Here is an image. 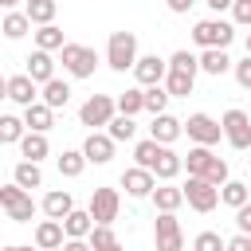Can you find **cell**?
I'll return each mask as SVG.
<instances>
[{
  "mask_svg": "<svg viewBox=\"0 0 251 251\" xmlns=\"http://www.w3.org/2000/svg\"><path fill=\"white\" fill-rule=\"evenodd\" d=\"M114 137L110 133H98V129H90L86 133V141H82V153H86V161L90 165H106V161H114Z\"/></svg>",
  "mask_w": 251,
  "mask_h": 251,
  "instance_id": "obj_15",
  "label": "cell"
},
{
  "mask_svg": "<svg viewBox=\"0 0 251 251\" xmlns=\"http://www.w3.org/2000/svg\"><path fill=\"white\" fill-rule=\"evenodd\" d=\"M247 188H251V180H247Z\"/></svg>",
  "mask_w": 251,
  "mask_h": 251,
  "instance_id": "obj_53",
  "label": "cell"
},
{
  "mask_svg": "<svg viewBox=\"0 0 251 251\" xmlns=\"http://www.w3.org/2000/svg\"><path fill=\"white\" fill-rule=\"evenodd\" d=\"M235 63H231V55H227V47H204L200 51V71L204 75H224V71H231Z\"/></svg>",
  "mask_w": 251,
  "mask_h": 251,
  "instance_id": "obj_18",
  "label": "cell"
},
{
  "mask_svg": "<svg viewBox=\"0 0 251 251\" xmlns=\"http://www.w3.org/2000/svg\"><path fill=\"white\" fill-rule=\"evenodd\" d=\"M86 165H90V161H86L82 149H63V153H59V173H63V176H82Z\"/></svg>",
  "mask_w": 251,
  "mask_h": 251,
  "instance_id": "obj_31",
  "label": "cell"
},
{
  "mask_svg": "<svg viewBox=\"0 0 251 251\" xmlns=\"http://www.w3.org/2000/svg\"><path fill=\"white\" fill-rule=\"evenodd\" d=\"M235 227H239V231H247V235H251V200H247V204H243V208H235Z\"/></svg>",
  "mask_w": 251,
  "mask_h": 251,
  "instance_id": "obj_44",
  "label": "cell"
},
{
  "mask_svg": "<svg viewBox=\"0 0 251 251\" xmlns=\"http://www.w3.org/2000/svg\"><path fill=\"white\" fill-rule=\"evenodd\" d=\"M86 239H90V247H94V251H110V247L118 243V235H114V227H110V224H94V231H90Z\"/></svg>",
  "mask_w": 251,
  "mask_h": 251,
  "instance_id": "obj_40",
  "label": "cell"
},
{
  "mask_svg": "<svg viewBox=\"0 0 251 251\" xmlns=\"http://www.w3.org/2000/svg\"><path fill=\"white\" fill-rule=\"evenodd\" d=\"M227 251H251V235H247V231L231 235V239H227Z\"/></svg>",
  "mask_w": 251,
  "mask_h": 251,
  "instance_id": "obj_45",
  "label": "cell"
},
{
  "mask_svg": "<svg viewBox=\"0 0 251 251\" xmlns=\"http://www.w3.org/2000/svg\"><path fill=\"white\" fill-rule=\"evenodd\" d=\"M220 200H224V204H227V208L235 212V208H243V204L251 200V188H247L243 180H227V184L220 188Z\"/></svg>",
  "mask_w": 251,
  "mask_h": 251,
  "instance_id": "obj_32",
  "label": "cell"
},
{
  "mask_svg": "<svg viewBox=\"0 0 251 251\" xmlns=\"http://www.w3.org/2000/svg\"><path fill=\"white\" fill-rule=\"evenodd\" d=\"M0 208L8 212V220H16V224H31V216H35V200H31V192L24 188V184H4L0 188Z\"/></svg>",
  "mask_w": 251,
  "mask_h": 251,
  "instance_id": "obj_3",
  "label": "cell"
},
{
  "mask_svg": "<svg viewBox=\"0 0 251 251\" xmlns=\"http://www.w3.org/2000/svg\"><path fill=\"white\" fill-rule=\"evenodd\" d=\"M27 75H31L39 86L51 82V78H55V59H51V51H39V47H35V51L27 55Z\"/></svg>",
  "mask_w": 251,
  "mask_h": 251,
  "instance_id": "obj_20",
  "label": "cell"
},
{
  "mask_svg": "<svg viewBox=\"0 0 251 251\" xmlns=\"http://www.w3.org/2000/svg\"><path fill=\"white\" fill-rule=\"evenodd\" d=\"M231 39H235V24H227V20H196V27H192L196 47H227Z\"/></svg>",
  "mask_w": 251,
  "mask_h": 251,
  "instance_id": "obj_4",
  "label": "cell"
},
{
  "mask_svg": "<svg viewBox=\"0 0 251 251\" xmlns=\"http://www.w3.org/2000/svg\"><path fill=\"white\" fill-rule=\"evenodd\" d=\"M24 122H27V129H35V133H47L51 126H55V110L39 98V102H31V106H24Z\"/></svg>",
  "mask_w": 251,
  "mask_h": 251,
  "instance_id": "obj_19",
  "label": "cell"
},
{
  "mask_svg": "<svg viewBox=\"0 0 251 251\" xmlns=\"http://www.w3.org/2000/svg\"><path fill=\"white\" fill-rule=\"evenodd\" d=\"M0 4H4V8H8V12H12V8H16V4H20V0H0Z\"/></svg>",
  "mask_w": 251,
  "mask_h": 251,
  "instance_id": "obj_49",
  "label": "cell"
},
{
  "mask_svg": "<svg viewBox=\"0 0 251 251\" xmlns=\"http://www.w3.org/2000/svg\"><path fill=\"white\" fill-rule=\"evenodd\" d=\"M86 208H90L94 224H114L118 212H122V196H118V188H94Z\"/></svg>",
  "mask_w": 251,
  "mask_h": 251,
  "instance_id": "obj_9",
  "label": "cell"
},
{
  "mask_svg": "<svg viewBox=\"0 0 251 251\" xmlns=\"http://www.w3.org/2000/svg\"><path fill=\"white\" fill-rule=\"evenodd\" d=\"M59 63H63V71H67L71 78H90L94 67H98V51L86 47V43H67V47L59 51Z\"/></svg>",
  "mask_w": 251,
  "mask_h": 251,
  "instance_id": "obj_2",
  "label": "cell"
},
{
  "mask_svg": "<svg viewBox=\"0 0 251 251\" xmlns=\"http://www.w3.org/2000/svg\"><path fill=\"white\" fill-rule=\"evenodd\" d=\"M63 227H67V239H86V235L94 231V216H90V208H86V212L75 208V212L63 220Z\"/></svg>",
  "mask_w": 251,
  "mask_h": 251,
  "instance_id": "obj_23",
  "label": "cell"
},
{
  "mask_svg": "<svg viewBox=\"0 0 251 251\" xmlns=\"http://www.w3.org/2000/svg\"><path fill=\"white\" fill-rule=\"evenodd\" d=\"M212 161H216L212 145H192L188 157H184V169H188V176H204V173L212 169Z\"/></svg>",
  "mask_w": 251,
  "mask_h": 251,
  "instance_id": "obj_22",
  "label": "cell"
},
{
  "mask_svg": "<svg viewBox=\"0 0 251 251\" xmlns=\"http://www.w3.org/2000/svg\"><path fill=\"white\" fill-rule=\"evenodd\" d=\"M220 122H224V137L231 149H251V118L243 110H227Z\"/></svg>",
  "mask_w": 251,
  "mask_h": 251,
  "instance_id": "obj_10",
  "label": "cell"
},
{
  "mask_svg": "<svg viewBox=\"0 0 251 251\" xmlns=\"http://www.w3.org/2000/svg\"><path fill=\"white\" fill-rule=\"evenodd\" d=\"M247 55H251V35H247Z\"/></svg>",
  "mask_w": 251,
  "mask_h": 251,
  "instance_id": "obj_52",
  "label": "cell"
},
{
  "mask_svg": "<svg viewBox=\"0 0 251 251\" xmlns=\"http://www.w3.org/2000/svg\"><path fill=\"white\" fill-rule=\"evenodd\" d=\"M106 133H110L114 141H133L137 126H133V118H129V114H114V122L106 126Z\"/></svg>",
  "mask_w": 251,
  "mask_h": 251,
  "instance_id": "obj_37",
  "label": "cell"
},
{
  "mask_svg": "<svg viewBox=\"0 0 251 251\" xmlns=\"http://www.w3.org/2000/svg\"><path fill=\"white\" fill-rule=\"evenodd\" d=\"M184 133H188V141H196V145H216V141L224 137V122H216L212 114H188Z\"/></svg>",
  "mask_w": 251,
  "mask_h": 251,
  "instance_id": "obj_7",
  "label": "cell"
},
{
  "mask_svg": "<svg viewBox=\"0 0 251 251\" xmlns=\"http://www.w3.org/2000/svg\"><path fill=\"white\" fill-rule=\"evenodd\" d=\"M137 35L133 31H110V43H106V63L118 71V75H126V71H133L137 67Z\"/></svg>",
  "mask_w": 251,
  "mask_h": 251,
  "instance_id": "obj_1",
  "label": "cell"
},
{
  "mask_svg": "<svg viewBox=\"0 0 251 251\" xmlns=\"http://www.w3.org/2000/svg\"><path fill=\"white\" fill-rule=\"evenodd\" d=\"M192 251H227V239L220 231H200L192 239Z\"/></svg>",
  "mask_w": 251,
  "mask_h": 251,
  "instance_id": "obj_41",
  "label": "cell"
},
{
  "mask_svg": "<svg viewBox=\"0 0 251 251\" xmlns=\"http://www.w3.org/2000/svg\"><path fill=\"white\" fill-rule=\"evenodd\" d=\"M180 204H188V200H184V184L176 188V184L165 180L161 188H153V208H157V212H176Z\"/></svg>",
  "mask_w": 251,
  "mask_h": 251,
  "instance_id": "obj_21",
  "label": "cell"
},
{
  "mask_svg": "<svg viewBox=\"0 0 251 251\" xmlns=\"http://www.w3.org/2000/svg\"><path fill=\"white\" fill-rule=\"evenodd\" d=\"M145 110V90L141 86H133V90H126V94H118V114H141Z\"/></svg>",
  "mask_w": 251,
  "mask_h": 251,
  "instance_id": "obj_36",
  "label": "cell"
},
{
  "mask_svg": "<svg viewBox=\"0 0 251 251\" xmlns=\"http://www.w3.org/2000/svg\"><path fill=\"white\" fill-rule=\"evenodd\" d=\"M20 153H24V161H43V157L51 153V145H47V133H35V129H27V133H24V141H20Z\"/></svg>",
  "mask_w": 251,
  "mask_h": 251,
  "instance_id": "obj_24",
  "label": "cell"
},
{
  "mask_svg": "<svg viewBox=\"0 0 251 251\" xmlns=\"http://www.w3.org/2000/svg\"><path fill=\"white\" fill-rule=\"evenodd\" d=\"M180 169H184V157H180V153H173L169 145H161V157H157V165H153L157 180H173Z\"/></svg>",
  "mask_w": 251,
  "mask_h": 251,
  "instance_id": "obj_25",
  "label": "cell"
},
{
  "mask_svg": "<svg viewBox=\"0 0 251 251\" xmlns=\"http://www.w3.org/2000/svg\"><path fill=\"white\" fill-rule=\"evenodd\" d=\"M133 157H137V165H141V169H153V165H157V157H161V141H153V137L137 141V145H133Z\"/></svg>",
  "mask_w": 251,
  "mask_h": 251,
  "instance_id": "obj_38",
  "label": "cell"
},
{
  "mask_svg": "<svg viewBox=\"0 0 251 251\" xmlns=\"http://www.w3.org/2000/svg\"><path fill=\"white\" fill-rule=\"evenodd\" d=\"M35 47H39V51H63V47H67V39H63V27H55V24H43V27L35 31Z\"/></svg>",
  "mask_w": 251,
  "mask_h": 251,
  "instance_id": "obj_29",
  "label": "cell"
},
{
  "mask_svg": "<svg viewBox=\"0 0 251 251\" xmlns=\"http://www.w3.org/2000/svg\"><path fill=\"white\" fill-rule=\"evenodd\" d=\"M12 180L24 184V188H43V169H39V161H20V165L12 169Z\"/></svg>",
  "mask_w": 251,
  "mask_h": 251,
  "instance_id": "obj_27",
  "label": "cell"
},
{
  "mask_svg": "<svg viewBox=\"0 0 251 251\" xmlns=\"http://www.w3.org/2000/svg\"><path fill=\"white\" fill-rule=\"evenodd\" d=\"M192 86H196V75H184V71H169V75H165V90H169L173 98H188Z\"/></svg>",
  "mask_w": 251,
  "mask_h": 251,
  "instance_id": "obj_30",
  "label": "cell"
},
{
  "mask_svg": "<svg viewBox=\"0 0 251 251\" xmlns=\"http://www.w3.org/2000/svg\"><path fill=\"white\" fill-rule=\"evenodd\" d=\"M231 20H235L239 27H251V0H235V4H231Z\"/></svg>",
  "mask_w": 251,
  "mask_h": 251,
  "instance_id": "obj_42",
  "label": "cell"
},
{
  "mask_svg": "<svg viewBox=\"0 0 251 251\" xmlns=\"http://www.w3.org/2000/svg\"><path fill=\"white\" fill-rule=\"evenodd\" d=\"M24 12L31 16V24H35V27H43V24H55L59 4H55V0H27V8H24Z\"/></svg>",
  "mask_w": 251,
  "mask_h": 251,
  "instance_id": "obj_33",
  "label": "cell"
},
{
  "mask_svg": "<svg viewBox=\"0 0 251 251\" xmlns=\"http://www.w3.org/2000/svg\"><path fill=\"white\" fill-rule=\"evenodd\" d=\"M165 75H169V59H161V55H141L133 67L137 86H157V82H165Z\"/></svg>",
  "mask_w": 251,
  "mask_h": 251,
  "instance_id": "obj_11",
  "label": "cell"
},
{
  "mask_svg": "<svg viewBox=\"0 0 251 251\" xmlns=\"http://www.w3.org/2000/svg\"><path fill=\"white\" fill-rule=\"evenodd\" d=\"M180 133H184V122H180V118H173V114H157V118H153V126H149V137H153V141H161V145H173Z\"/></svg>",
  "mask_w": 251,
  "mask_h": 251,
  "instance_id": "obj_16",
  "label": "cell"
},
{
  "mask_svg": "<svg viewBox=\"0 0 251 251\" xmlns=\"http://www.w3.org/2000/svg\"><path fill=\"white\" fill-rule=\"evenodd\" d=\"M43 102L51 106V110H59V106H67L71 102V82L67 78H51V82H43Z\"/></svg>",
  "mask_w": 251,
  "mask_h": 251,
  "instance_id": "obj_26",
  "label": "cell"
},
{
  "mask_svg": "<svg viewBox=\"0 0 251 251\" xmlns=\"http://www.w3.org/2000/svg\"><path fill=\"white\" fill-rule=\"evenodd\" d=\"M63 243H67V227H63V220H39L35 224V247L39 251H63Z\"/></svg>",
  "mask_w": 251,
  "mask_h": 251,
  "instance_id": "obj_13",
  "label": "cell"
},
{
  "mask_svg": "<svg viewBox=\"0 0 251 251\" xmlns=\"http://www.w3.org/2000/svg\"><path fill=\"white\" fill-rule=\"evenodd\" d=\"M169 90H165V82H157V86H145V110L157 118V114H165V106H169Z\"/></svg>",
  "mask_w": 251,
  "mask_h": 251,
  "instance_id": "obj_35",
  "label": "cell"
},
{
  "mask_svg": "<svg viewBox=\"0 0 251 251\" xmlns=\"http://www.w3.org/2000/svg\"><path fill=\"white\" fill-rule=\"evenodd\" d=\"M231 71H235V82H239L243 90H251V55H247V59H239Z\"/></svg>",
  "mask_w": 251,
  "mask_h": 251,
  "instance_id": "obj_43",
  "label": "cell"
},
{
  "mask_svg": "<svg viewBox=\"0 0 251 251\" xmlns=\"http://www.w3.org/2000/svg\"><path fill=\"white\" fill-rule=\"evenodd\" d=\"M4 251H31V247H4ZM35 251H39V247H35Z\"/></svg>",
  "mask_w": 251,
  "mask_h": 251,
  "instance_id": "obj_50",
  "label": "cell"
},
{
  "mask_svg": "<svg viewBox=\"0 0 251 251\" xmlns=\"http://www.w3.org/2000/svg\"><path fill=\"white\" fill-rule=\"evenodd\" d=\"M169 71L196 75V71H200V55H192V51H173V55H169Z\"/></svg>",
  "mask_w": 251,
  "mask_h": 251,
  "instance_id": "obj_39",
  "label": "cell"
},
{
  "mask_svg": "<svg viewBox=\"0 0 251 251\" xmlns=\"http://www.w3.org/2000/svg\"><path fill=\"white\" fill-rule=\"evenodd\" d=\"M27 27H31V16H27V12H16V8H12V12L4 16V35H8V39L27 35Z\"/></svg>",
  "mask_w": 251,
  "mask_h": 251,
  "instance_id": "obj_34",
  "label": "cell"
},
{
  "mask_svg": "<svg viewBox=\"0 0 251 251\" xmlns=\"http://www.w3.org/2000/svg\"><path fill=\"white\" fill-rule=\"evenodd\" d=\"M165 4H169V12H176V16H184V12H188V8L196 4V0H165Z\"/></svg>",
  "mask_w": 251,
  "mask_h": 251,
  "instance_id": "obj_46",
  "label": "cell"
},
{
  "mask_svg": "<svg viewBox=\"0 0 251 251\" xmlns=\"http://www.w3.org/2000/svg\"><path fill=\"white\" fill-rule=\"evenodd\" d=\"M204 4H208V8H212V12H224V8H231V4H235V0H204Z\"/></svg>",
  "mask_w": 251,
  "mask_h": 251,
  "instance_id": "obj_48",
  "label": "cell"
},
{
  "mask_svg": "<svg viewBox=\"0 0 251 251\" xmlns=\"http://www.w3.org/2000/svg\"><path fill=\"white\" fill-rule=\"evenodd\" d=\"M75 212V196L67 192V188H51L47 196H43V216H51V220H67Z\"/></svg>",
  "mask_w": 251,
  "mask_h": 251,
  "instance_id": "obj_17",
  "label": "cell"
},
{
  "mask_svg": "<svg viewBox=\"0 0 251 251\" xmlns=\"http://www.w3.org/2000/svg\"><path fill=\"white\" fill-rule=\"evenodd\" d=\"M63 251H94V247H90V239H67Z\"/></svg>",
  "mask_w": 251,
  "mask_h": 251,
  "instance_id": "obj_47",
  "label": "cell"
},
{
  "mask_svg": "<svg viewBox=\"0 0 251 251\" xmlns=\"http://www.w3.org/2000/svg\"><path fill=\"white\" fill-rule=\"evenodd\" d=\"M110 251H122V243H114V247H110Z\"/></svg>",
  "mask_w": 251,
  "mask_h": 251,
  "instance_id": "obj_51",
  "label": "cell"
},
{
  "mask_svg": "<svg viewBox=\"0 0 251 251\" xmlns=\"http://www.w3.org/2000/svg\"><path fill=\"white\" fill-rule=\"evenodd\" d=\"M122 188L129 192V196H153V188H157V173L153 169H141V165H133V169H126L122 173Z\"/></svg>",
  "mask_w": 251,
  "mask_h": 251,
  "instance_id": "obj_12",
  "label": "cell"
},
{
  "mask_svg": "<svg viewBox=\"0 0 251 251\" xmlns=\"http://www.w3.org/2000/svg\"><path fill=\"white\" fill-rule=\"evenodd\" d=\"M24 133H27V122H24V118H16V114H4V118H0V141H4V145H20Z\"/></svg>",
  "mask_w": 251,
  "mask_h": 251,
  "instance_id": "obj_28",
  "label": "cell"
},
{
  "mask_svg": "<svg viewBox=\"0 0 251 251\" xmlns=\"http://www.w3.org/2000/svg\"><path fill=\"white\" fill-rule=\"evenodd\" d=\"M153 239H157V251H184V231H180L176 212H157Z\"/></svg>",
  "mask_w": 251,
  "mask_h": 251,
  "instance_id": "obj_6",
  "label": "cell"
},
{
  "mask_svg": "<svg viewBox=\"0 0 251 251\" xmlns=\"http://www.w3.org/2000/svg\"><path fill=\"white\" fill-rule=\"evenodd\" d=\"M184 200H188V208H196V212H212V208L220 204V188H216L212 180H204V176H188Z\"/></svg>",
  "mask_w": 251,
  "mask_h": 251,
  "instance_id": "obj_8",
  "label": "cell"
},
{
  "mask_svg": "<svg viewBox=\"0 0 251 251\" xmlns=\"http://www.w3.org/2000/svg\"><path fill=\"white\" fill-rule=\"evenodd\" d=\"M114 114H118V98H110V94H90V98L78 106V122H82V126H90V129L110 126V122H114Z\"/></svg>",
  "mask_w": 251,
  "mask_h": 251,
  "instance_id": "obj_5",
  "label": "cell"
},
{
  "mask_svg": "<svg viewBox=\"0 0 251 251\" xmlns=\"http://www.w3.org/2000/svg\"><path fill=\"white\" fill-rule=\"evenodd\" d=\"M4 94H8L16 106H31V102H39V98H35V94H39V82L24 71V75H12V78L4 82Z\"/></svg>",
  "mask_w": 251,
  "mask_h": 251,
  "instance_id": "obj_14",
  "label": "cell"
}]
</instances>
